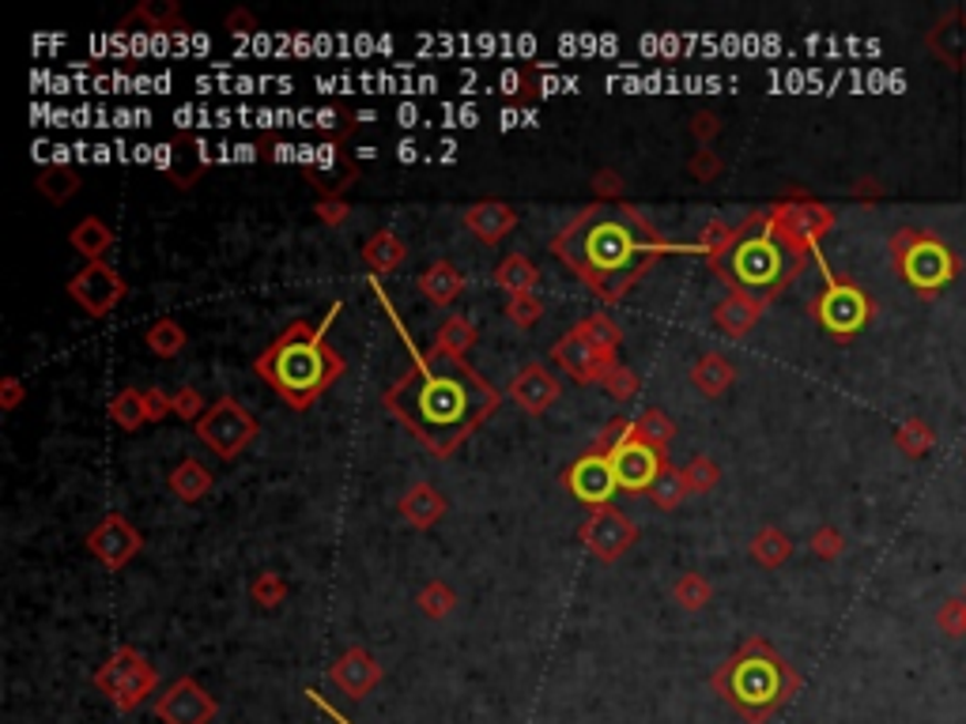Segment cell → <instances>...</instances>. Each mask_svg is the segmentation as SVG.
I'll use <instances>...</instances> for the list:
<instances>
[{
    "instance_id": "cell-11",
    "label": "cell",
    "mask_w": 966,
    "mask_h": 724,
    "mask_svg": "<svg viewBox=\"0 0 966 724\" xmlns=\"http://www.w3.org/2000/svg\"><path fill=\"white\" fill-rule=\"evenodd\" d=\"M578 539H582L601 563H620V558L638 544V528H634V521L627 517V513L609 502V506H596L582 521Z\"/></svg>"
},
{
    "instance_id": "cell-45",
    "label": "cell",
    "mask_w": 966,
    "mask_h": 724,
    "mask_svg": "<svg viewBox=\"0 0 966 724\" xmlns=\"http://www.w3.org/2000/svg\"><path fill=\"white\" fill-rule=\"evenodd\" d=\"M170 408L178 419H186V423H200V416H205V397H200L193 385H181L178 392H170Z\"/></svg>"
},
{
    "instance_id": "cell-53",
    "label": "cell",
    "mask_w": 966,
    "mask_h": 724,
    "mask_svg": "<svg viewBox=\"0 0 966 724\" xmlns=\"http://www.w3.org/2000/svg\"><path fill=\"white\" fill-rule=\"evenodd\" d=\"M318 219L325 227H344L352 219V208H347L344 197H321L318 200Z\"/></svg>"
},
{
    "instance_id": "cell-43",
    "label": "cell",
    "mask_w": 966,
    "mask_h": 724,
    "mask_svg": "<svg viewBox=\"0 0 966 724\" xmlns=\"http://www.w3.org/2000/svg\"><path fill=\"white\" fill-rule=\"evenodd\" d=\"M684 480L695 494H710L717 483H721V472H717V464L710 461V457H692L684 469Z\"/></svg>"
},
{
    "instance_id": "cell-23",
    "label": "cell",
    "mask_w": 966,
    "mask_h": 724,
    "mask_svg": "<svg viewBox=\"0 0 966 724\" xmlns=\"http://www.w3.org/2000/svg\"><path fill=\"white\" fill-rule=\"evenodd\" d=\"M419 291L430 306H449V302L461 298L465 291V272L457 269L454 261H435L427 272L419 276Z\"/></svg>"
},
{
    "instance_id": "cell-1",
    "label": "cell",
    "mask_w": 966,
    "mask_h": 724,
    "mask_svg": "<svg viewBox=\"0 0 966 724\" xmlns=\"http://www.w3.org/2000/svg\"><path fill=\"white\" fill-rule=\"evenodd\" d=\"M382 405L401 419L435 457H449L499 408V389L465 359L419 355L408 374L385 389Z\"/></svg>"
},
{
    "instance_id": "cell-8",
    "label": "cell",
    "mask_w": 966,
    "mask_h": 724,
    "mask_svg": "<svg viewBox=\"0 0 966 724\" xmlns=\"http://www.w3.org/2000/svg\"><path fill=\"white\" fill-rule=\"evenodd\" d=\"M91 683H95L122 713H133L136 705H144L155 694L159 672H155V664L147 661L141 649L122 646L110 653V661L98 668L95 675H91Z\"/></svg>"
},
{
    "instance_id": "cell-28",
    "label": "cell",
    "mask_w": 966,
    "mask_h": 724,
    "mask_svg": "<svg viewBox=\"0 0 966 724\" xmlns=\"http://www.w3.org/2000/svg\"><path fill=\"white\" fill-rule=\"evenodd\" d=\"M733 381H736V366L725 359V355H717V351H706L703 359L692 366V385L710 400L721 397Z\"/></svg>"
},
{
    "instance_id": "cell-25",
    "label": "cell",
    "mask_w": 966,
    "mask_h": 724,
    "mask_svg": "<svg viewBox=\"0 0 966 724\" xmlns=\"http://www.w3.org/2000/svg\"><path fill=\"white\" fill-rule=\"evenodd\" d=\"M495 283L506 291L510 298H521V295H532L540 283V269L529 261L526 253H510L495 264Z\"/></svg>"
},
{
    "instance_id": "cell-24",
    "label": "cell",
    "mask_w": 966,
    "mask_h": 724,
    "mask_svg": "<svg viewBox=\"0 0 966 724\" xmlns=\"http://www.w3.org/2000/svg\"><path fill=\"white\" fill-rule=\"evenodd\" d=\"M928 50L944 64L966 69V15H944V20L928 31Z\"/></svg>"
},
{
    "instance_id": "cell-7",
    "label": "cell",
    "mask_w": 966,
    "mask_h": 724,
    "mask_svg": "<svg viewBox=\"0 0 966 724\" xmlns=\"http://www.w3.org/2000/svg\"><path fill=\"white\" fill-rule=\"evenodd\" d=\"M816 264L823 269V295L812 302V317L820 321L827 336H834L839 344L853 340L864 325L876 314V302L869 291H861L853 280H842L831 272V264L823 261V253L816 250Z\"/></svg>"
},
{
    "instance_id": "cell-26",
    "label": "cell",
    "mask_w": 966,
    "mask_h": 724,
    "mask_svg": "<svg viewBox=\"0 0 966 724\" xmlns=\"http://www.w3.org/2000/svg\"><path fill=\"white\" fill-rule=\"evenodd\" d=\"M69 242H72V250H76L80 256H87V264H95V261H103L110 250H114V231H110L98 216H87L69 231Z\"/></svg>"
},
{
    "instance_id": "cell-22",
    "label": "cell",
    "mask_w": 966,
    "mask_h": 724,
    "mask_svg": "<svg viewBox=\"0 0 966 724\" xmlns=\"http://www.w3.org/2000/svg\"><path fill=\"white\" fill-rule=\"evenodd\" d=\"M762 302L740 295V291H729L721 302L714 306V325L721 328L725 336H733V340H740V336H748L751 328H756V321L762 317Z\"/></svg>"
},
{
    "instance_id": "cell-27",
    "label": "cell",
    "mask_w": 966,
    "mask_h": 724,
    "mask_svg": "<svg viewBox=\"0 0 966 724\" xmlns=\"http://www.w3.org/2000/svg\"><path fill=\"white\" fill-rule=\"evenodd\" d=\"M363 261L371 264L374 272H397L401 264L408 261V245H404L401 234H393L389 227H382V231H374L371 238H366Z\"/></svg>"
},
{
    "instance_id": "cell-34",
    "label": "cell",
    "mask_w": 966,
    "mask_h": 724,
    "mask_svg": "<svg viewBox=\"0 0 966 724\" xmlns=\"http://www.w3.org/2000/svg\"><path fill=\"white\" fill-rule=\"evenodd\" d=\"M631 434L638 438V442L653 445V449H665V445L676 438V423H673V419H668L661 408H646V411H642V416L631 423Z\"/></svg>"
},
{
    "instance_id": "cell-51",
    "label": "cell",
    "mask_w": 966,
    "mask_h": 724,
    "mask_svg": "<svg viewBox=\"0 0 966 724\" xmlns=\"http://www.w3.org/2000/svg\"><path fill=\"white\" fill-rule=\"evenodd\" d=\"M721 117L714 114V109H698V114H692V136L703 148H710V144L717 140V133H721Z\"/></svg>"
},
{
    "instance_id": "cell-3",
    "label": "cell",
    "mask_w": 966,
    "mask_h": 724,
    "mask_svg": "<svg viewBox=\"0 0 966 724\" xmlns=\"http://www.w3.org/2000/svg\"><path fill=\"white\" fill-rule=\"evenodd\" d=\"M336 314H340V302H333V309H329L318 325H310V321H291V325L257 355L253 366L257 374H261V381H269L294 411L314 408L321 392L344 378L347 370L344 355L333 351V344L325 340Z\"/></svg>"
},
{
    "instance_id": "cell-54",
    "label": "cell",
    "mask_w": 966,
    "mask_h": 724,
    "mask_svg": "<svg viewBox=\"0 0 966 724\" xmlns=\"http://www.w3.org/2000/svg\"><path fill=\"white\" fill-rule=\"evenodd\" d=\"M144 408H147V423H163L167 416H174L170 392H163V389H147L144 392Z\"/></svg>"
},
{
    "instance_id": "cell-36",
    "label": "cell",
    "mask_w": 966,
    "mask_h": 724,
    "mask_svg": "<svg viewBox=\"0 0 966 724\" xmlns=\"http://www.w3.org/2000/svg\"><path fill=\"white\" fill-rule=\"evenodd\" d=\"M687 494H692V487H687V480H684V469H673V464H665V472H661L650 487V499L657 510H676Z\"/></svg>"
},
{
    "instance_id": "cell-35",
    "label": "cell",
    "mask_w": 966,
    "mask_h": 724,
    "mask_svg": "<svg viewBox=\"0 0 966 724\" xmlns=\"http://www.w3.org/2000/svg\"><path fill=\"white\" fill-rule=\"evenodd\" d=\"M34 186H39V192L45 200H50V204H64V200H72L76 197V189H80V174L72 170V167H42L39 170V181H34Z\"/></svg>"
},
{
    "instance_id": "cell-32",
    "label": "cell",
    "mask_w": 966,
    "mask_h": 724,
    "mask_svg": "<svg viewBox=\"0 0 966 724\" xmlns=\"http://www.w3.org/2000/svg\"><path fill=\"white\" fill-rule=\"evenodd\" d=\"M110 423L122 427L125 434H133V430H141L147 423V408H144V389H122L114 392V400H110Z\"/></svg>"
},
{
    "instance_id": "cell-2",
    "label": "cell",
    "mask_w": 966,
    "mask_h": 724,
    "mask_svg": "<svg viewBox=\"0 0 966 724\" xmlns=\"http://www.w3.org/2000/svg\"><path fill=\"white\" fill-rule=\"evenodd\" d=\"M559 261L593 291L615 302L638 283L673 245L665 242L631 204H589L551 242Z\"/></svg>"
},
{
    "instance_id": "cell-42",
    "label": "cell",
    "mask_w": 966,
    "mask_h": 724,
    "mask_svg": "<svg viewBox=\"0 0 966 724\" xmlns=\"http://www.w3.org/2000/svg\"><path fill=\"white\" fill-rule=\"evenodd\" d=\"M288 592H291L288 581L272 570H261L250 581V597H253V604H261V608H280V604L288 600Z\"/></svg>"
},
{
    "instance_id": "cell-31",
    "label": "cell",
    "mask_w": 966,
    "mask_h": 724,
    "mask_svg": "<svg viewBox=\"0 0 966 724\" xmlns=\"http://www.w3.org/2000/svg\"><path fill=\"white\" fill-rule=\"evenodd\" d=\"M170 491H174V499H181V502H200L205 499V494L211 491V475H208V469L200 461H181L178 469L170 472Z\"/></svg>"
},
{
    "instance_id": "cell-17",
    "label": "cell",
    "mask_w": 966,
    "mask_h": 724,
    "mask_svg": "<svg viewBox=\"0 0 966 724\" xmlns=\"http://www.w3.org/2000/svg\"><path fill=\"white\" fill-rule=\"evenodd\" d=\"M551 359H555L570 374V378L582 381V385L604 381V378H609L612 366L620 363V359H615V351H601V347H593L589 340H582V336H578L574 328H570L563 340H555V347H551Z\"/></svg>"
},
{
    "instance_id": "cell-16",
    "label": "cell",
    "mask_w": 966,
    "mask_h": 724,
    "mask_svg": "<svg viewBox=\"0 0 966 724\" xmlns=\"http://www.w3.org/2000/svg\"><path fill=\"white\" fill-rule=\"evenodd\" d=\"M567 491L574 494V499H582L585 506H609L612 494L620 491V483H615V472H612V457L609 453H596V449H589V453L578 457L574 464L567 469L563 475Z\"/></svg>"
},
{
    "instance_id": "cell-20",
    "label": "cell",
    "mask_w": 966,
    "mask_h": 724,
    "mask_svg": "<svg viewBox=\"0 0 966 724\" xmlns=\"http://www.w3.org/2000/svg\"><path fill=\"white\" fill-rule=\"evenodd\" d=\"M465 227L480 238L484 245H495L518 227V212H513L510 204H502V200H480V204H472L465 212Z\"/></svg>"
},
{
    "instance_id": "cell-49",
    "label": "cell",
    "mask_w": 966,
    "mask_h": 724,
    "mask_svg": "<svg viewBox=\"0 0 966 724\" xmlns=\"http://www.w3.org/2000/svg\"><path fill=\"white\" fill-rule=\"evenodd\" d=\"M842 552H845V536L839 533V528L823 525L812 533V555L816 558H839Z\"/></svg>"
},
{
    "instance_id": "cell-18",
    "label": "cell",
    "mask_w": 966,
    "mask_h": 724,
    "mask_svg": "<svg viewBox=\"0 0 966 724\" xmlns=\"http://www.w3.org/2000/svg\"><path fill=\"white\" fill-rule=\"evenodd\" d=\"M382 664L371 649L363 646H352L336 657V664L329 668V680H333L340 691H344L347 702H363L366 694H374V686L382 683Z\"/></svg>"
},
{
    "instance_id": "cell-37",
    "label": "cell",
    "mask_w": 966,
    "mask_h": 724,
    "mask_svg": "<svg viewBox=\"0 0 966 724\" xmlns=\"http://www.w3.org/2000/svg\"><path fill=\"white\" fill-rule=\"evenodd\" d=\"M574 333L582 336V340H589L593 347H601V351H615L623 340V328L615 325V321L609 314H589L574 325Z\"/></svg>"
},
{
    "instance_id": "cell-5",
    "label": "cell",
    "mask_w": 966,
    "mask_h": 724,
    "mask_svg": "<svg viewBox=\"0 0 966 724\" xmlns=\"http://www.w3.org/2000/svg\"><path fill=\"white\" fill-rule=\"evenodd\" d=\"M710 686L721 702H729L748 724H767L781 705L800 691L797 668L770 641L748 638L725 664H717Z\"/></svg>"
},
{
    "instance_id": "cell-38",
    "label": "cell",
    "mask_w": 966,
    "mask_h": 724,
    "mask_svg": "<svg viewBox=\"0 0 966 724\" xmlns=\"http://www.w3.org/2000/svg\"><path fill=\"white\" fill-rule=\"evenodd\" d=\"M136 20H144L152 31H170V27H181V31H186V15H181L170 0H144V4H136L133 15L125 20V27L136 23Z\"/></svg>"
},
{
    "instance_id": "cell-29",
    "label": "cell",
    "mask_w": 966,
    "mask_h": 724,
    "mask_svg": "<svg viewBox=\"0 0 966 724\" xmlns=\"http://www.w3.org/2000/svg\"><path fill=\"white\" fill-rule=\"evenodd\" d=\"M472 344H476V325L465 314H454V317H446L438 325L435 347H430V351H435V355H449V359H465L468 347H472Z\"/></svg>"
},
{
    "instance_id": "cell-19",
    "label": "cell",
    "mask_w": 966,
    "mask_h": 724,
    "mask_svg": "<svg viewBox=\"0 0 966 724\" xmlns=\"http://www.w3.org/2000/svg\"><path fill=\"white\" fill-rule=\"evenodd\" d=\"M510 397L513 405H521L529 416H544V411L563 397V385H559V378L544 363H529L526 370L510 381Z\"/></svg>"
},
{
    "instance_id": "cell-15",
    "label": "cell",
    "mask_w": 966,
    "mask_h": 724,
    "mask_svg": "<svg viewBox=\"0 0 966 724\" xmlns=\"http://www.w3.org/2000/svg\"><path fill=\"white\" fill-rule=\"evenodd\" d=\"M612 472H615V483H620V491H650L653 480H657L661 472H665V449H653L646 442H638V438H623L620 445L612 449Z\"/></svg>"
},
{
    "instance_id": "cell-6",
    "label": "cell",
    "mask_w": 966,
    "mask_h": 724,
    "mask_svg": "<svg viewBox=\"0 0 966 724\" xmlns=\"http://www.w3.org/2000/svg\"><path fill=\"white\" fill-rule=\"evenodd\" d=\"M887 250H891V261H895L899 276H903L922 298H936L944 287H952V283L959 280V256L947 250V245L941 242V234H933V231L903 227V231H895V238L887 242Z\"/></svg>"
},
{
    "instance_id": "cell-48",
    "label": "cell",
    "mask_w": 966,
    "mask_h": 724,
    "mask_svg": "<svg viewBox=\"0 0 966 724\" xmlns=\"http://www.w3.org/2000/svg\"><path fill=\"white\" fill-rule=\"evenodd\" d=\"M631 423H634V419H627V416L609 419V423L596 430V438H593V449H596V453H612V449L620 445L623 438H631Z\"/></svg>"
},
{
    "instance_id": "cell-56",
    "label": "cell",
    "mask_w": 966,
    "mask_h": 724,
    "mask_svg": "<svg viewBox=\"0 0 966 724\" xmlns=\"http://www.w3.org/2000/svg\"><path fill=\"white\" fill-rule=\"evenodd\" d=\"M227 27H231V31H238V34H242V31H253V27H257V20H253L250 12H242V8H238V12H231V15H227Z\"/></svg>"
},
{
    "instance_id": "cell-4",
    "label": "cell",
    "mask_w": 966,
    "mask_h": 724,
    "mask_svg": "<svg viewBox=\"0 0 966 724\" xmlns=\"http://www.w3.org/2000/svg\"><path fill=\"white\" fill-rule=\"evenodd\" d=\"M804 261L808 250L789 242L770 223V212H756L744 219L740 227H733V238L725 242V250L710 256V269L717 272V280L729 283V291H740V295L767 306L770 298L781 295L797 280Z\"/></svg>"
},
{
    "instance_id": "cell-9",
    "label": "cell",
    "mask_w": 966,
    "mask_h": 724,
    "mask_svg": "<svg viewBox=\"0 0 966 724\" xmlns=\"http://www.w3.org/2000/svg\"><path fill=\"white\" fill-rule=\"evenodd\" d=\"M197 438L205 442L211 453L224 457V461H235L246 445L257 438V419L238 405L235 397H219L197 423Z\"/></svg>"
},
{
    "instance_id": "cell-33",
    "label": "cell",
    "mask_w": 966,
    "mask_h": 724,
    "mask_svg": "<svg viewBox=\"0 0 966 724\" xmlns=\"http://www.w3.org/2000/svg\"><path fill=\"white\" fill-rule=\"evenodd\" d=\"M144 344L152 347V351L159 355V359H174V355H178L181 347L189 344V336H186V328H181L174 317H159V321H152V328L144 333Z\"/></svg>"
},
{
    "instance_id": "cell-47",
    "label": "cell",
    "mask_w": 966,
    "mask_h": 724,
    "mask_svg": "<svg viewBox=\"0 0 966 724\" xmlns=\"http://www.w3.org/2000/svg\"><path fill=\"white\" fill-rule=\"evenodd\" d=\"M936 627H941V634L947 638H963L966 634V600H944L941 611H936Z\"/></svg>"
},
{
    "instance_id": "cell-57",
    "label": "cell",
    "mask_w": 966,
    "mask_h": 724,
    "mask_svg": "<svg viewBox=\"0 0 966 724\" xmlns=\"http://www.w3.org/2000/svg\"><path fill=\"white\" fill-rule=\"evenodd\" d=\"M853 197H861V200H869V197H880V186L872 178H864V181H858V186H853Z\"/></svg>"
},
{
    "instance_id": "cell-55",
    "label": "cell",
    "mask_w": 966,
    "mask_h": 724,
    "mask_svg": "<svg viewBox=\"0 0 966 724\" xmlns=\"http://www.w3.org/2000/svg\"><path fill=\"white\" fill-rule=\"evenodd\" d=\"M23 397H27V389H23L20 378H4V381H0V408H4V411L20 408Z\"/></svg>"
},
{
    "instance_id": "cell-44",
    "label": "cell",
    "mask_w": 966,
    "mask_h": 724,
    "mask_svg": "<svg viewBox=\"0 0 966 724\" xmlns=\"http://www.w3.org/2000/svg\"><path fill=\"white\" fill-rule=\"evenodd\" d=\"M604 385V392H609L612 400H631V397H638V374L631 370V366H623V363H615L612 370H609V378L601 381Z\"/></svg>"
},
{
    "instance_id": "cell-10",
    "label": "cell",
    "mask_w": 966,
    "mask_h": 724,
    "mask_svg": "<svg viewBox=\"0 0 966 724\" xmlns=\"http://www.w3.org/2000/svg\"><path fill=\"white\" fill-rule=\"evenodd\" d=\"M767 212H770V223H775L789 242H797L800 250H808V253L820 250V238L834 227L831 208L820 204V200H812V197H804V192H797V189L786 192V197H781L775 208H767Z\"/></svg>"
},
{
    "instance_id": "cell-14",
    "label": "cell",
    "mask_w": 966,
    "mask_h": 724,
    "mask_svg": "<svg viewBox=\"0 0 966 724\" xmlns=\"http://www.w3.org/2000/svg\"><path fill=\"white\" fill-rule=\"evenodd\" d=\"M144 547V536L136 533L133 521H125L122 513H106L95 528L87 533V552L106 566V570H122L133 563Z\"/></svg>"
},
{
    "instance_id": "cell-58",
    "label": "cell",
    "mask_w": 966,
    "mask_h": 724,
    "mask_svg": "<svg viewBox=\"0 0 966 724\" xmlns=\"http://www.w3.org/2000/svg\"><path fill=\"white\" fill-rule=\"evenodd\" d=\"M307 694H310V699H314V702L321 705V710H325V713H329V717H333L336 724H347V721H344V717H340V713L333 710V705H325V702H321V699H318V691H307Z\"/></svg>"
},
{
    "instance_id": "cell-41",
    "label": "cell",
    "mask_w": 966,
    "mask_h": 724,
    "mask_svg": "<svg viewBox=\"0 0 966 724\" xmlns=\"http://www.w3.org/2000/svg\"><path fill=\"white\" fill-rule=\"evenodd\" d=\"M895 445L903 449L906 457H925L928 449L936 445V430L922 423V419H906V423L895 430Z\"/></svg>"
},
{
    "instance_id": "cell-13",
    "label": "cell",
    "mask_w": 966,
    "mask_h": 724,
    "mask_svg": "<svg viewBox=\"0 0 966 724\" xmlns=\"http://www.w3.org/2000/svg\"><path fill=\"white\" fill-rule=\"evenodd\" d=\"M219 713V702L200 686L193 675L174 680L167 691L155 699V717L163 724H211Z\"/></svg>"
},
{
    "instance_id": "cell-50",
    "label": "cell",
    "mask_w": 966,
    "mask_h": 724,
    "mask_svg": "<svg viewBox=\"0 0 966 724\" xmlns=\"http://www.w3.org/2000/svg\"><path fill=\"white\" fill-rule=\"evenodd\" d=\"M593 192L601 204H623V178L615 170H596L593 174Z\"/></svg>"
},
{
    "instance_id": "cell-39",
    "label": "cell",
    "mask_w": 966,
    "mask_h": 724,
    "mask_svg": "<svg viewBox=\"0 0 966 724\" xmlns=\"http://www.w3.org/2000/svg\"><path fill=\"white\" fill-rule=\"evenodd\" d=\"M673 600L679 604L684 611H698L714 600V585L706 581L703 574H679L676 585H673Z\"/></svg>"
},
{
    "instance_id": "cell-46",
    "label": "cell",
    "mask_w": 966,
    "mask_h": 724,
    "mask_svg": "<svg viewBox=\"0 0 966 724\" xmlns=\"http://www.w3.org/2000/svg\"><path fill=\"white\" fill-rule=\"evenodd\" d=\"M506 317L513 321L518 328H532L540 317H544V302L537 295H521V298H510L506 302Z\"/></svg>"
},
{
    "instance_id": "cell-21",
    "label": "cell",
    "mask_w": 966,
    "mask_h": 724,
    "mask_svg": "<svg viewBox=\"0 0 966 724\" xmlns=\"http://www.w3.org/2000/svg\"><path fill=\"white\" fill-rule=\"evenodd\" d=\"M397 510L412 528L427 533V528H435L438 521L446 517V499H442L438 487H430V483H412L397 499Z\"/></svg>"
},
{
    "instance_id": "cell-30",
    "label": "cell",
    "mask_w": 966,
    "mask_h": 724,
    "mask_svg": "<svg viewBox=\"0 0 966 724\" xmlns=\"http://www.w3.org/2000/svg\"><path fill=\"white\" fill-rule=\"evenodd\" d=\"M789 555H793V539L781 533V528L767 525V528H759V533L751 536V558H756L759 566H767V570L786 566Z\"/></svg>"
},
{
    "instance_id": "cell-40",
    "label": "cell",
    "mask_w": 966,
    "mask_h": 724,
    "mask_svg": "<svg viewBox=\"0 0 966 724\" xmlns=\"http://www.w3.org/2000/svg\"><path fill=\"white\" fill-rule=\"evenodd\" d=\"M416 604H419V611L427 619H446L449 611L457 608V592L449 589L446 581H427L419 589V597H416Z\"/></svg>"
},
{
    "instance_id": "cell-52",
    "label": "cell",
    "mask_w": 966,
    "mask_h": 724,
    "mask_svg": "<svg viewBox=\"0 0 966 724\" xmlns=\"http://www.w3.org/2000/svg\"><path fill=\"white\" fill-rule=\"evenodd\" d=\"M721 170H725V162L717 159V155H714L710 148L695 151V155H692V162H687V174H692L695 181H714Z\"/></svg>"
},
{
    "instance_id": "cell-59",
    "label": "cell",
    "mask_w": 966,
    "mask_h": 724,
    "mask_svg": "<svg viewBox=\"0 0 966 724\" xmlns=\"http://www.w3.org/2000/svg\"><path fill=\"white\" fill-rule=\"evenodd\" d=\"M963 600H966V589H963Z\"/></svg>"
},
{
    "instance_id": "cell-12",
    "label": "cell",
    "mask_w": 966,
    "mask_h": 724,
    "mask_svg": "<svg viewBox=\"0 0 966 724\" xmlns=\"http://www.w3.org/2000/svg\"><path fill=\"white\" fill-rule=\"evenodd\" d=\"M69 295L72 302H80L84 314L106 317L110 309L128 295V283L122 280V272H117L114 264L95 261V264H84V269L69 280Z\"/></svg>"
}]
</instances>
